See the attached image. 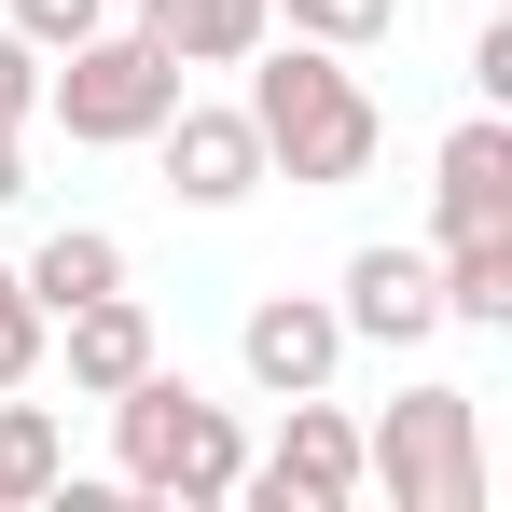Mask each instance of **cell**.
Wrapping results in <instances>:
<instances>
[{"instance_id":"obj_1","label":"cell","mask_w":512,"mask_h":512,"mask_svg":"<svg viewBox=\"0 0 512 512\" xmlns=\"http://www.w3.org/2000/svg\"><path fill=\"white\" fill-rule=\"evenodd\" d=\"M236 111H250V139H263V180H291V194H346V180H374V153H388L374 84L346 70L333 42H291V28H263Z\"/></svg>"},{"instance_id":"obj_2","label":"cell","mask_w":512,"mask_h":512,"mask_svg":"<svg viewBox=\"0 0 512 512\" xmlns=\"http://www.w3.org/2000/svg\"><path fill=\"white\" fill-rule=\"evenodd\" d=\"M111 471H125V499H180V512H222L236 499V471H250V429L236 402H208L194 374H125L111 388Z\"/></svg>"},{"instance_id":"obj_3","label":"cell","mask_w":512,"mask_h":512,"mask_svg":"<svg viewBox=\"0 0 512 512\" xmlns=\"http://www.w3.org/2000/svg\"><path fill=\"white\" fill-rule=\"evenodd\" d=\"M360 499L402 512H485V402L471 388H402L360 429Z\"/></svg>"},{"instance_id":"obj_4","label":"cell","mask_w":512,"mask_h":512,"mask_svg":"<svg viewBox=\"0 0 512 512\" xmlns=\"http://www.w3.org/2000/svg\"><path fill=\"white\" fill-rule=\"evenodd\" d=\"M42 111L70 125V153H139L180 111V56L139 28H84L70 56H42Z\"/></svg>"},{"instance_id":"obj_5","label":"cell","mask_w":512,"mask_h":512,"mask_svg":"<svg viewBox=\"0 0 512 512\" xmlns=\"http://www.w3.org/2000/svg\"><path fill=\"white\" fill-rule=\"evenodd\" d=\"M236 499H263V512H360V429H346L333 388L277 402V443L236 471Z\"/></svg>"},{"instance_id":"obj_6","label":"cell","mask_w":512,"mask_h":512,"mask_svg":"<svg viewBox=\"0 0 512 512\" xmlns=\"http://www.w3.org/2000/svg\"><path fill=\"white\" fill-rule=\"evenodd\" d=\"M346 346H429L443 333V263H429V236H374V250H346V291H333Z\"/></svg>"},{"instance_id":"obj_7","label":"cell","mask_w":512,"mask_h":512,"mask_svg":"<svg viewBox=\"0 0 512 512\" xmlns=\"http://www.w3.org/2000/svg\"><path fill=\"white\" fill-rule=\"evenodd\" d=\"M139 153L167 167L180 208H250V194H263V139H250V111H222V97H180Z\"/></svg>"},{"instance_id":"obj_8","label":"cell","mask_w":512,"mask_h":512,"mask_svg":"<svg viewBox=\"0 0 512 512\" xmlns=\"http://www.w3.org/2000/svg\"><path fill=\"white\" fill-rule=\"evenodd\" d=\"M236 374H250L263 402L333 388V374H346V319H333V291H263L250 319H236Z\"/></svg>"},{"instance_id":"obj_9","label":"cell","mask_w":512,"mask_h":512,"mask_svg":"<svg viewBox=\"0 0 512 512\" xmlns=\"http://www.w3.org/2000/svg\"><path fill=\"white\" fill-rule=\"evenodd\" d=\"M429 236H512V111H471L429 153Z\"/></svg>"},{"instance_id":"obj_10","label":"cell","mask_w":512,"mask_h":512,"mask_svg":"<svg viewBox=\"0 0 512 512\" xmlns=\"http://www.w3.org/2000/svg\"><path fill=\"white\" fill-rule=\"evenodd\" d=\"M56 346H70V388H84V402H111L125 374H153V360H167V346H153V319H139V291L70 305V319H56Z\"/></svg>"},{"instance_id":"obj_11","label":"cell","mask_w":512,"mask_h":512,"mask_svg":"<svg viewBox=\"0 0 512 512\" xmlns=\"http://www.w3.org/2000/svg\"><path fill=\"white\" fill-rule=\"evenodd\" d=\"M263 0H139V42H167L180 70H250L263 56Z\"/></svg>"},{"instance_id":"obj_12","label":"cell","mask_w":512,"mask_h":512,"mask_svg":"<svg viewBox=\"0 0 512 512\" xmlns=\"http://www.w3.org/2000/svg\"><path fill=\"white\" fill-rule=\"evenodd\" d=\"M14 277H28V305H42V319H70V305H97V291H125V236H111V222H56Z\"/></svg>"},{"instance_id":"obj_13","label":"cell","mask_w":512,"mask_h":512,"mask_svg":"<svg viewBox=\"0 0 512 512\" xmlns=\"http://www.w3.org/2000/svg\"><path fill=\"white\" fill-rule=\"evenodd\" d=\"M56 485H70V429H56V402L0 388V512H42Z\"/></svg>"},{"instance_id":"obj_14","label":"cell","mask_w":512,"mask_h":512,"mask_svg":"<svg viewBox=\"0 0 512 512\" xmlns=\"http://www.w3.org/2000/svg\"><path fill=\"white\" fill-rule=\"evenodd\" d=\"M443 263V333H512V236H429Z\"/></svg>"},{"instance_id":"obj_15","label":"cell","mask_w":512,"mask_h":512,"mask_svg":"<svg viewBox=\"0 0 512 512\" xmlns=\"http://www.w3.org/2000/svg\"><path fill=\"white\" fill-rule=\"evenodd\" d=\"M291 42H333V56H374L388 28H402V0H263Z\"/></svg>"},{"instance_id":"obj_16","label":"cell","mask_w":512,"mask_h":512,"mask_svg":"<svg viewBox=\"0 0 512 512\" xmlns=\"http://www.w3.org/2000/svg\"><path fill=\"white\" fill-rule=\"evenodd\" d=\"M42 360H56V319H42V305H28V277L0 263V388H28Z\"/></svg>"},{"instance_id":"obj_17","label":"cell","mask_w":512,"mask_h":512,"mask_svg":"<svg viewBox=\"0 0 512 512\" xmlns=\"http://www.w3.org/2000/svg\"><path fill=\"white\" fill-rule=\"evenodd\" d=\"M0 28H14L28 56H70L84 28H111V0H0Z\"/></svg>"},{"instance_id":"obj_18","label":"cell","mask_w":512,"mask_h":512,"mask_svg":"<svg viewBox=\"0 0 512 512\" xmlns=\"http://www.w3.org/2000/svg\"><path fill=\"white\" fill-rule=\"evenodd\" d=\"M28 111H42V56L0 28V139H28Z\"/></svg>"},{"instance_id":"obj_19","label":"cell","mask_w":512,"mask_h":512,"mask_svg":"<svg viewBox=\"0 0 512 512\" xmlns=\"http://www.w3.org/2000/svg\"><path fill=\"white\" fill-rule=\"evenodd\" d=\"M471 97L512 111V28H499V14H485V42H471Z\"/></svg>"},{"instance_id":"obj_20","label":"cell","mask_w":512,"mask_h":512,"mask_svg":"<svg viewBox=\"0 0 512 512\" xmlns=\"http://www.w3.org/2000/svg\"><path fill=\"white\" fill-rule=\"evenodd\" d=\"M0 208H28V139H0Z\"/></svg>"}]
</instances>
